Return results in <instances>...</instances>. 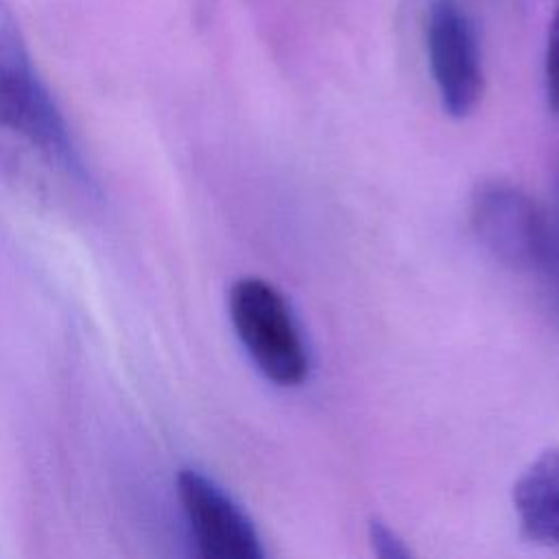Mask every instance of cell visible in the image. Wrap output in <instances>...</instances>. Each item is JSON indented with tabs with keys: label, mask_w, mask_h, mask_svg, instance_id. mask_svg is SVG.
Wrapping results in <instances>:
<instances>
[{
	"label": "cell",
	"mask_w": 559,
	"mask_h": 559,
	"mask_svg": "<svg viewBox=\"0 0 559 559\" xmlns=\"http://www.w3.org/2000/svg\"><path fill=\"white\" fill-rule=\"evenodd\" d=\"M229 319L253 365L266 380L295 386L308 376V349L284 295L260 277L229 288Z\"/></svg>",
	"instance_id": "obj_2"
},
{
	"label": "cell",
	"mask_w": 559,
	"mask_h": 559,
	"mask_svg": "<svg viewBox=\"0 0 559 559\" xmlns=\"http://www.w3.org/2000/svg\"><path fill=\"white\" fill-rule=\"evenodd\" d=\"M177 496L194 546L205 559H260V537L245 511L197 469L177 474Z\"/></svg>",
	"instance_id": "obj_5"
},
{
	"label": "cell",
	"mask_w": 559,
	"mask_h": 559,
	"mask_svg": "<svg viewBox=\"0 0 559 559\" xmlns=\"http://www.w3.org/2000/svg\"><path fill=\"white\" fill-rule=\"evenodd\" d=\"M537 273L544 277L555 317L559 319V179L550 205L544 207V249Z\"/></svg>",
	"instance_id": "obj_7"
},
{
	"label": "cell",
	"mask_w": 559,
	"mask_h": 559,
	"mask_svg": "<svg viewBox=\"0 0 559 559\" xmlns=\"http://www.w3.org/2000/svg\"><path fill=\"white\" fill-rule=\"evenodd\" d=\"M369 539L373 546V552L384 559H402L408 557L411 550L404 546V542L397 537L395 531H391L384 522L373 520L369 524Z\"/></svg>",
	"instance_id": "obj_9"
},
{
	"label": "cell",
	"mask_w": 559,
	"mask_h": 559,
	"mask_svg": "<svg viewBox=\"0 0 559 559\" xmlns=\"http://www.w3.org/2000/svg\"><path fill=\"white\" fill-rule=\"evenodd\" d=\"M426 48L443 109L469 116L485 85L476 26L459 0H432L426 15Z\"/></svg>",
	"instance_id": "obj_4"
},
{
	"label": "cell",
	"mask_w": 559,
	"mask_h": 559,
	"mask_svg": "<svg viewBox=\"0 0 559 559\" xmlns=\"http://www.w3.org/2000/svg\"><path fill=\"white\" fill-rule=\"evenodd\" d=\"M469 221L483 247L513 271L537 273L544 249V207L507 179L480 181Z\"/></svg>",
	"instance_id": "obj_3"
},
{
	"label": "cell",
	"mask_w": 559,
	"mask_h": 559,
	"mask_svg": "<svg viewBox=\"0 0 559 559\" xmlns=\"http://www.w3.org/2000/svg\"><path fill=\"white\" fill-rule=\"evenodd\" d=\"M513 507L522 533L559 548V450L542 452L513 485Z\"/></svg>",
	"instance_id": "obj_6"
},
{
	"label": "cell",
	"mask_w": 559,
	"mask_h": 559,
	"mask_svg": "<svg viewBox=\"0 0 559 559\" xmlns=\"http://www.w3.org/2000/svg\"><path fill=\"white\" fill-rule=\"evenodd\" d=\"M544 87L546 100L552 111H559V0L550 20L546 55H544Z\"/></svg>",
	"instance_id": "obj_8"
},
{
	"label": "cell",
	"mask_w": 559,
	"mask_h": 559,
	"mask_svg": "<svg viewBox=\"0 0 559 559\" xmlns=\"http://www.w3.org/2000/svg\"><path fill=\"white\" fill-rule=\"evenodd\" d=\"M0 157L39 192L87 186L68 124L7 13H0Z\"/></svg>",
	"instance_id": "obj_1"
}]
</instances>
